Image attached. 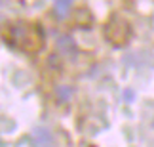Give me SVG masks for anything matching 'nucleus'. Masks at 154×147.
I'll use <instances>...</instances> for the list:
<instances>
[{
	"label": "nucleus",
	"mask_w": 154,
	"mask_h": 147,
	"mask_svg": "<svg viewBox=\"0 0 154 147\" xmlns=\"http://www.w3.org/2000/svg\"><path fill=\"white\" fill-rule=\"evenodd\" d=\"M105 37L116 46H124L131 37V27L122 17H112L105 27Z\"/></svg>",
	"instance_id": "f03ea898"
},
{
	"label": "nucleus",
	"mask_w": 154,
	"mask_h": 147,
	"mask_svg": "<svg viewBox=\"0 0 154 147\" xmlns=\"http://www.w3.org/2000/svg\"><path fill=\"white\" fill-rule=\"evenodd\" d=\"M32 143L34 147H53V136L48 128H36L32 132Z\"/></svg>",
	"instance_id": "7ed1b4c3"
},
{
	"label": "nucleus",
	"mask_w": 154,
	"mask_h": 147,
	"mask_svg": "<svg viewBox=\"0 0 154 147\" xmlns=\"http://www.w3.org/2000/svg\"><path fill=\"white\" fill-rule=\"evenodd\" d=\"M70 4H72V0H55V14L61 17H67L69 10H70Z\"/></svg>",
	"instance_id": "39448f33"
},
{
	"label": "nucleus",
	"mask_w": 154,
	"mask_h": 147,
	"mask_svg": "<svg viewBox=\"0 0 154 147\" xmlns=\"http://www.w3.org/2000/svg\"><path fill=\"white\" fill-rule=\"evenodd\" d=\"M57 48H59V52H63L65 56H76V44L69 34H63V37L57 38Z\"/></svg>",
	"instance_id": "20e7f679"
},
{
	"label": "nucleus",
	"mask_w": 154,
	"mask_h": 147,
	"mask_svg": "<svg viewBox=\"0 0 154 147\" xmlns=\"http://www.w3.org/2000/svg\"><path fill=\"white\" fill-rule=\"evenodd\" d=\"M55 94H57V97L61 99V101H67V99H70V96H72V88H69V86H59L57 90H55Z\"/></svg>",
	"instance_id": "423d86ee"
},
{
	"label": "nucleus",
	"mask_w": 154,
	"mask_h": 147,
	"mask_svg": "<svg viewBox=\"0 0 154 147\" xmlns=\"http://www.w3.org/2000/svg\"><path fill=\"white\" fill-rule=\"evenodd\" d=\"M6 38L14 46L25 50V52H36L42 48V31L36 25L31 23H14L6 31Z\"/></svg>",
	"instance_id": "f257e3e1"
}]
</instances>
